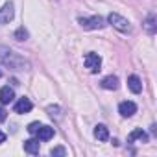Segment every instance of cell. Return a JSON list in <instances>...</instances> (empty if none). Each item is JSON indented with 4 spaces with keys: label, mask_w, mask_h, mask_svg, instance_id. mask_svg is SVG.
Returning a JSON list of instances; mask_svg holds the SVG:
<instances>
[{
    "label": "cell",
    "mask_w": 157,
    "mask_h": 157,
    "mask_svg": "<svg viewBox=\"0 0 157 157\" xmlns=\"http://www.w3.org/2000/svg\"><path fill=\"white\" fill-rule=\"evenodd\" d=\"M107 21H109V24H113L118 32H129L131 30V26H129V22L124 19V17H120L118 13H109V17H107Z\"/></svg>",
    "instance_id": "obj_1"
},
{
    "label": "cell",
    "mask_w": 157,
    "mask_h": 157,
    "mask_svg": "<svg viewBox=\"0 0 157 157\" xmlns=\"http://www.w3.org/2000/svg\"><path fill=\"white\" fill-rule=\"evenodd\" d=\"M83 63H85V67L89 68V72H98L100 70V67H102V59H100V56L98 54H94V52H89L87 56H85V59H83Z\"/></svg>",
    "instance_id": "obj_2"
},
{
    "label": "cell",
    "mask_w": 157,
    "mask_h": 157,
    "mask_svg": "<svg viewBox=\"0 0 157 157\" xmlns=\"http://www.w3.org/2000/svg\"><path fill=\"white\" fill-rule=\"evenodd\" d=\"M80 24H82L85 30H100V28H104V19H102V17L80 19Z\"/></svg>",
    "instance_id": "obj_3"
},
{
    "label": "cell",
    "mask_w": 157,
    "mask_h": 157,
    "mask_svg": "<svg viewBox=\"0 0 157 157\" xmlns=\"http://www.w3.org/2000/svg\"><path fill=\"white\" fill-rule=\"evenodd\" d=\"M118 113H120L124 118L133 117V115L137 113V105H135L133 102H122V104L118 105Z\"/></svg>",
    "instance_id": "obj_4"
},
{
    "label": "cell",
    "mask_w": 157,
    "mask_h": 157,
    "mask_svg": "<svg viewBox=\"0 0 157 157\" xmlns=\"http://www.w3.org/2000/svg\"><path fill=\"white\" fill-rule=\"evenodd\" d=\"M11 19H13V4L8 2V4H4L2 10H0V24H8Z\"/></svg>",
    "instance_id": "obj_5"
},
{
    "label": "cell",
    "mask_w": 157,
    "mask_h": 157,
    "mask_svg": "<svg viewBox=\"0 0 157 157\" xmlns=\"http://www.w3.org/2000/svg\"><path fill=\"white\" fill-rule=\"evenodd\" d=\"M32 107H33V104H32L28 98H21V100L15 104V113L24 115V113H30V111H32Z\"/></svg>",
    "instance_id": "obj_6"
},
{
    "label": "cell",
    "mask_w": 157,
    "mask_h": 157,
    "mask_svg": "<svg viewBox=\"0 0 157 157\" xmlns=\"http://www.w3.org/2000/svg\"><path fill=\"white\" fill-rule=\"evenodd\" d=\"M35 135H37L39 140H50V139L54 137V128H50V126H41V128L35 131Z\"/></svg>",
    "instance_id": "obj_7"
},
{
    "label": "cell",
    "mask_w": 157,
    "mask_h": 157,
    "mask_svg": "<svg viewBox=\"0 0 157 157\" xmlns=\"http://www.w3.org/2000/svg\"><path fill=\"white\" fill-rule=\"evenodd\" d=\"M128 140L129 142H148V135H146V131H142V129H133L131 133H129V137H128Z\"/></svg>",
    "instance_id": "obj_8"
},
{
    "label": "cell",
    "mask_w": 157,
    "mask_h": 157,
    "mask_svg": "<svg viewBox=\"0 0 157 157\" xmlns=\"http://www.w3.org/2000/svg\"><path fill=\"white\" fill-rule=\"evenodd\" d=\"M13 98H15V93H13V89H10V87H2L0 89V104H11L13 102Z\"/></svg>",
    "instance_id": "obj_9"
},
{
    "label": "cell",
    "mask_w": 157,
    "mask_h": 157,
    "mask_svg": "<svg viewBox=\"0 0 157 157\" xmlns=\"http://www.w3.org/2000/svg\"><path fill=\"white\" fill-rule=\"evenodd\" d=\"M102 87L104 89H109V91L118 89V78L117 76H105L104 80H102Z\"/></svg>",
    "instance_id": "obj_10"
},
{
    "label": "cell",
    "mask_w": 157,
    "mask_h": 157,
    "mask_svg": "<svg viewBox=\"0 0 157 157\" xmlns=\"http://www.w3.org/2000/svg\"><path fill=\"white\" fill-rule=\"evenodd\" d=\"M128 87H129V91L135 93V94H139V93L142 91V83H140V80H139L137 76H129V78H128Z\"/></svg>",
    "instance_id": "obj_11"
},
{
    "label": "cell",
    "mask_w": 157,
    "mask_h": 157,
    "mask_svg": "<svg viewBox=\"0 0 157 157\" xmlns=\"http://www.w3.org/2000/svg\"><path fill=\"white\" fill-rule=\"evenodd\" d=\"M24 151H28L32 155L39 153V139H28V140H24Z\"/></svg>",
    "instance_id": "obj_12"
},
{
    "label": "cell",
    "mask_w": 157,
    "mask_h": 157,
    "mask_svg": "<svg viewBox=\"0 0 157 157\" xmlns=\"http://www.w3.org/2000/svg\"><path fill=\"white\" fill-rule=\"evenodd\" d=\"M94 137H96L98 140L105 142V140L109 139V131H107V128H105L104 124H98V126L94 128Z\"/></svg>",
    "instance_id": "obj_13"
},
{
    "label": "cell",
    "mask_w": 157,
    "mask_h": 157,
    "mask_svg": "<svg viewBox=\"0 0 157 157\" xmlns=\"http://www.w3.org/2000/svg\"><path fill=\"white\" fill-rule=\"evenodd\" d=\"M26 37H28V33H26L24 28H19V30L15 32V39H17V41H24Z\"/></svg>",
    "instance_id": "obj_14"
},
{
    "label": "cell",
    "mask_w": 157,
    "mask_h": 157,
    "mask_svg": "<svg viewBox=\"0 0 157 157\" xmlns=\"http://www.w3.org/2000/svg\"><path fill=\"white\" fill-rule=\"evenodd\" d=\"M39 128H41V124H39V122H32V124L28 126V131H30L32 135H35V131H37Z\"/></svg>",
    "instance_id": "obj_15"
},
{
    "label": "cell",
    "mask_w": 157,
    "mask_h": 157,
    "mask_svg": "<svg viewBox=\"0 0 157 157\" xmlns=\"http://www.w3.org/2000/svg\"><path fill=\"white\" fill-rule=\"evenodd\" d=\"M146 28H148V32L150 33H153L155 30H153V17H148V21H146Z\"/></svg>",
    "instance_id": "obj_16"
},
{
    "label": "cell",
    "mask_w": 157,
    "mask_h": 157,
    "mask_svg": "<svg viewBox=\"0 0 157 157\" xmlns=\"http://www.w3.org/2000/svg\"><path fill=\"white\" fill-rule=\"evenodd\" d=\"M50 153H52V155H65V150H63V148H54Z\"/></svg>",
    "instance_id": "obj_17"
},
{
    "label": "cell",
    "mask_w": 157,
    "mask_h": 157,
    "mask_svg": "<svg viewBox=\"0 0 157 157\" xmlns=\"http://www.w3.org/2000/svg\"><path fill=\"white\" fill-rule=\"evenodd\" d=\"M6 117H8L6 109H2V107H0V122H2V120H6Z\"/></svg>",
    "instance_id": "obj_18"
},
{
    "label": "cell",
    "mask_w": 157,
    "mask_h": 157,
    "mask_svg": "<svg viewBox=\"0 0 157 157\" xmlns=\"http://www.w3.org/2000/svg\"><path fill=\"white\" fill-rule=\"evenodd\" d=\"M4 140H6V135H4V133H2V131H0V144H2V142H4Z\"/></svg>",
    "instance_id": "obj_19"
},
{
    "label": "cell",
    "mask_w": 157,
    "mask_h": 157,
    "mask_svg": "<svg viewBox=\"0 0 157 157\" xmlns=\"http://www.w3.org/2000/svg\"><path fill=\"white\" fill-rule=\"evenodd\" d=\"M0 76H2V72H0Z\"/></svg>",
    "instance_id": "obj_20"
}]
</instances>
